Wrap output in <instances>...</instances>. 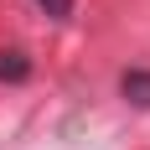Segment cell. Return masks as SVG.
Returning <instances> with one entry per match:
<instances>
[{"label": "cell", "instance_id": "6da1fadb", "mask_svg": "<svg viewBox=\"0 0 150 150\" xmlns=\"http://www.w3.org/2000/svg\"><path fill=\"white\" fill-rule=\"evenodd\" d=\"M119 93H124V104L150 109V73H145V67H129V73L119 78Z\"/></svg>", "mask_w": 150, "mask_h": 150}, {"label": "cell", "instance_id": "7a4b0ae2", "mask_svg": "<svg viewBox=\"0 0 150 150\" xmlns=\"http://www.w3.org/2000/svg\"><path fill=\"white\" fill-rule=\"evenodd\" d=\"M26 78H31L26 52H0V83H26Z\"/></svg>", "mask_w": 150, "mask_h": 150}, {"label": "cell", "instance_id": "3957f363", "mask_svg": "<svg viewBox=\"0 0 150 150\" xmlns=\"http://www.w3.org/2000/svg\"><path fill=\"white\" fill-rule=\"evenodd\" d=\"M36 5H42L52 21H67V16H73V0H36Z\"/></svg>", "mask_w": 150, "mask_h": 150}]
</instances>
